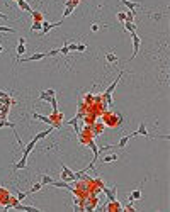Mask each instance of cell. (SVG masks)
Returning a JSON list of instances; mask_svg holds the SVG:
<instances>
[{
	"label": "cell",
	"mask_w": 170,
	"mask_h": 212,
	"mask_svg": "<svg viewBox=\"0 0 170 212\" xmlns=\"http://www.w3.org/2000/svg\"><path fill=\"white\" fill-rule=\"evenodd\" d=\"M61 178H63V182H73V180H77V178H78V175H77V173H73V171L70 170V168H68V166H65V165H63V166H61Z\"/></svg>",
	"instance_id": "1"
},
{
	"label": "cell",
	"mask_w": 170,
	"mask_h": 212,
	"mask_svg": "<svg viewBox=\"0 0 170 212\" xmlns=\"http://www.w3.org/2000/svg\"><path fill=\"white\" fill-rule=\"evenodd\" d=\"M41 24H43V27H41L39 34H41V36H44V34H48V32H49V31H51L53 27H58V26H61V24H63V19H61L60 22H54V24H49V22H46V21H43Z\"/></svg>",
	"instance_id": "2"
},
{
	"label": "cell",
	"mask_w": 170,
	"mask_h": 212,
	"mask_svg": "<svg viewBox=\"0 0 170 212\" xmlns=\"http://www.w3.org/2000/svg\"><path fill=\"white\" fill-rule=\"evenodd\" d=\"M131 39H133V55H131V60L138 55V51H140V46H141V39H140V36L136 34V32H131Z\"/></svg>",
	"instance_id": "3"
},
{
	"label": "cell",
	"mask_w": 170,
	"mask_h": 212,
	"mask_svg": "<svg viewBox=\"0 0 170 212\" xmlns=\"http://www.w3.org/2000/svg\"><path fill=\"white\" fill-rule=\"evenodd\" d=\"M43 58H46V53H34V55L27 56V58H22L19 60V63H27V61H39Z\"/></svg>",
	"instance_id": "4"
},
{
	"label": "cell",
	"mask_w": 170,
	"mask_h": 212,
	"mask_svg": "<svg viewBox=\"0 0 170 212\" xmlns=\"http://www.w3.org/2000/svg\"><path fill=\"white\" fill-rule=\"evenodd\" d=\"M101 188H102V190H104V193L107 195V198H109V200H111V202H116V192H117V185H114L112 188H106V187L102 185Z\"/></svg>",
	"instance_id": "5"
},
{
	"label": "cell",
	"mask_w": 170,
	"mask_h": 212,
	"mask_svg": "<svg viewBox=\"0 0 170 212\" xmlns=\"http://www.w3.org/2000/svg\"><path fill=\"white\" fill-rule=\"evenodd\" d=\"M122 73H124V71H119V73H117V78H116L114 82H112V83H111V85L107 87V88H106V92H104V95H111V93L114 92V88L117 87V83H119V80H121Z\"/></svg>",
	"instance_id": "6"
},
{
	"label": "cell",
	"mask_w": 170,
	"mask_h": 212,
	"mask_svg": "<svg viewBox=\"0 0 170 212\" xmlns=\"http://www.w3.org/2000/svg\"><path fill=\"white\" fill-rule=\"evenodd\" d=\"M131 136L135 137V136H145V137H148V131H146V126H145V122L140 124V127H138V131H135V132H131Z\"/></svg>",
	"instance_id": "7"
},
{
	"label": "cell",
	"mask_w": 170,
	"mask_h": 212,
	"mask_svg": "<svg viewBox=\"0 0 170 212\" xmlns=\"http://www.w3.org/2000/svg\"><path fill=\"white\" fill-rule=\"evenodd\" d=\"M14 209H19V211H27V212H39V209H36L33 205H22V204H17L14 205Z\"/></svg>",
	"instance_id": "8"
},
{
	"label": "cell",
	"mask_w": 170,
	"mask_h": 212,
	"mask_svg": "<svg viewBox=\"0 0 170 212\" xmlns=\"http://www.w3.org/2000/svg\"><path fill=\"white\" fill-rule=\"evenodd\" d=\"M53 131H54V127H53V126H49L46 131H41L39 134H36V136H34V139H36V141H39V139H43V137H46L48 134H51Z\"/></svg>",
	"instance_id": "9"
},
{
	"label": "cell",
	"mask_w": 170,
	"mask_h": 212,
	"mask_svg": "<svg viewBox=\"0 0 170 212\" xmlns=\"http://www.w3.org/2000/svg\"><path fill=\"white\" fill-rule=\"evenodd\" d=\"M121 4H122V5H126V7L131 10V12H135V9L140 5L138 2H131V0H121Z\"/></svg>",
	"instance_id": "10"
},
{
	"label": "cell",
	"mask_w": 170,
	"mask_h": 212,
	"mask_svg": "<svg viewBox=\"0 0 170 212\" xmlns=\"http://www.w3.org/2000/svg\"><path fill=\"white\" fill-rule=\"evenodd\" d=\"M117 153H111V155H106V156L102 158V163H112V161H116L117 160Z\"/></svg>",
	"instance_id": "11"
},
{
	"label": "cell",
	"mask_w": 170,
	"mask_h": 212,
	"mask_svg": "<svg viewBox=\"0 0 170 212\" xmlns=\"http://www.w3.org/2000/svg\"><path fill=\"white\" fill-rule=\"evenodd\" d=\"M26 163H27V156H24V155H22V158H20L17 163H15V166H14V168H15V170H22V168H26Z\"/></svg>",
	"instance_id": "12"
},
{
	"label": "cell",
	"mask_w": 170,
	"mask_h": 212,
	"mask_svg": "<svg viewBox=\"0 0 170 212\" xmlns=\"http://www.w3.org/2000/svg\"><path fill=\"white\" fill-rule=\"evenodd\" d=\"M33 117H34V119H38V121H43V122H46V124H49V126H51V117L41 116V114H38V112H34Z\"/></svg>",
	"instance_id": "13"
},
{
	"label": "cell",
	"mask_w": 170,
	"mask_h": 212,
	"mask_svg": "<svg viewBox=\"0 0 170 212\" xmlns=\"http://www.w3.org/2000/svg\"><path fill=\"white\" fill-rule=\"evenodd\" d=\"M128 198H129V202H133V200H140V198H141V190H133L128 195Z\"/></svg>",
	"instance_id": "14"
},
{
	"label": "cell",
	"mask_w": 170,
	"mask_h": 212,
	"mask_svg": "<svg viewBox=\"0 0 170 212\" xmlns=\"http://www.w3.org/2000/svg\"><path fill=\"white\" fill-rule=\"evenodd\" d=\"M131 137H133L131 134H128V136H122L121 139H119V143L116 144V146H117V148H126V144H128V141L131 139Z\"/></svg>",
	"instance_id": "15"
},
{
	"label": "cell",
	"mask_w": 170,
	"mask_h": 212,
	"mask_svg": "<svg viewBox=\"0 0 170 212\" xmlns=\"http://www.w3.org/2000/svg\"><path fill=\"white\" fill-rule=\"evenodd\" d=\"M17 5H19L22 10H26V12H33V9H31V5L27 4L26 0H17Z\"/></svg>",
	"instance_id": "16"
},
{
	"label": "cell",
	"mask_w": 170,
	"mask_h": 212,
	"mask_svg": "<svg viewBox=\"0 0 170 212\" xmlns=\"http://www.w3.org/2000/svg\"><path fill=\"white\" fill-rule=\"evenodd\" d=\"M36 143H38V141H36V139L33 137V141H31V143H29V144L26 146V148H24V156H29V153L33 151V148L36 146Z\"/></svg>",
	"instance_id": "17"
},
{
	"label": "cell",
	"mask_w": 170,
	"mask_h": 212,
	"mask_svg": "<svg viewBox=\"0 0 170 212\" xmlns=\"http://www.w3.org/2000/svg\"><path fill=\"white\" fill-rule=\"evenodd\" d=\"M124 27H126L128 32H136V24H135V22L126 21V22H124Z\"/></svg>",
	"instance_id": "18"
},
{
	"label": "cell",
	"mask_w": 170,
	"mask_h": 212,
	"mask_svg": "<svg viewBox=\"0 0 170 212\" xmlns=\"http://www.w3.org/2000/svg\"><path fill=\"white\" fill-rule=\"evenodd\" d=\"M31 14H33V17H34V21H36V22H43V21H44V19H43V14L38 12V10H33Z\"/></svg>",
	"instance_id": "19"
},
{
	"label": "cell",
	"mask_w": 170,
	"mask_h": 212,
	"mask_svg": "<svg viewBox=\"0 0 170 212\" xmlns=\"http://www.w3.org/2000/svg\"><path fill=\"white\" fill-rule=\"evenodd\" d=\"M49 98H51V95H48V92L44 90V92H41V95L38 100H41V102H49Z\"/></svg>",
	"instance_id": "20"
},
{
	"label": "cell",
	"mask_w": 170,
	"mask_h": 212,
	"mask_svg": "<svg viewBox=\"0 0 170 212\" xmlns=\"http://www.w3.org/2000/svg\"><path fill=\"white\" fill-rule=\"evenodd\" d=\"M24 53H26V44H22V42H19V44H17V56H22L24 55Z\"/></svg>",
	"instance_id": "21"
},
{
	"label": "cell",
	"mask_w": 170,
	"mask_h": 212,
	"mask_svg": "<svg viewBox=\"0 0 170 212\" xmlns=\"http://www.w3.org/2000/svg\"><path fill=\"white\" fill-rule=\"evenodd\" d=\"M106 60H107V63H116L117 61V56H116L114 53H107V55H106Z\"/></svg>",
	"instance_id": "22"
},
{
	"label": "cell",
	"mask_w": 170,
	"mask_h": 212,
	"mask_svg": "<svg viewBox=\"0 0 170 212\" xmlns=\"http://www.w3.org/2000/svg\"><path fill=\"white\" fill-rule=\"evenodd\" d=\"M51 182H53V178L49 177V175H43V177H41V183L43 185H51Z\"/></svg>",
	"instance_id": "23"
},
{
	"label": "cell",
	"mask_w": 170,
	"mask_h": 212,
	"mask_svg": "<svg viewBox=\"0 0 170 212\" xmlns=\"http://www.w3.org/2000/svg\"><path fill=\"white\" fill-rule=\"evenodd\" d=\"M43 188V183H36L34 187H31V190L27 192V193H36V192H39Z\"/></svg>",
	"instance_id": "24"
},
{
	"label": "cell",
	"mask_w": 170,
	"mask_h": 212,
	"mask_svg": "<svg viewBox=\"0 0 170 212\" xmlns=\"http://www.w3.org/2000/svg\"><path fill=\"white\" fill-rule=\"evenodd\" d=\"M41 27H43V24H41V22H36V21H34V22H33V26H31V31H33V32H34V31H41Z\"/></svg>",
	"instance_id": "25"
},
{
	"label": "cell",
	"mask_w": 170,
	"mask_h": 212,
	"mask_svg": "<svg viewBox=\"0 0 170 212\" xmlns=\"http://www.w3.org/2000/svg\"><path fill=\"white\" fill-rule=\"evenodd\" d=\"M73 10H75L73 7H65V12H63V19H67L68 15H70L72 12H73Z\"/></svg>",
	"instance_id": "26"
},
{
	"label": "cell",
	"mask_w": 170,
	"mask_h": 212,
	"mask_svg": "<svg viewBox=\"0 0 170 212\" xmlns=\"http://www.w3.org/2000/svg\"><path fill=\"white\" fill-rule=\"evenodd\" d=\"M0 32H15V29L7 27V26H0Z\"/></svg>",
	"instance_id": "27"
},
{
	"label": "cell",
	"mask_w": 170,
	"mask_h": 212,
	"mask_svg": "<svg viewBox=\"0 0 170 212\" xmlns=\"http://www.w3.org/2000/svg\"><path fill=\"white\" fill-rule=\"evenodd\" d=\"M117 21H121V22L126 21V12H117Z\"/></svg>",
	"instance_id": "28"
},
{
	"label": "cell",
	"mask_w": 170,
	"mask_h": 212,
	"mask_svg": "<svg viewBox=\"0 0 170 212\" xmlns=\"http://www.w3.org/2000/svg\"><path fill=\"white\" fill-rule=\"evenodd\" d=\"M56 55H60V49H51L46 53V56H56Z\"/></svg>",
	"instance_id": "29"
},
{
	"label": "cell",
	"mask_w": 170,
	"mask_h": 212,
	"mask_svg": "<svg viewBox=\"0 0 170 212\" xmlns=\"http://www.w3.org/2000/svg\"><path fill=\"white\" fill-rule=\"evenodd\" d=\"M78 117H80V116H75L73 119H70V121H68V124H70V126H77V122H78Z\"/></svg>",
	"instance_id": "30"
},
{
	"label": "cell",
	"mask_w": 170,
	"mask_h": 212,
	"mask_svg": "<svg viewBox=\"0 0 170 212\" xmlns=\"http://www.w3.org/2000/svg\"><path fill=\"white\" fill-rule=\"evenodd\" d=\"M68 53H70V49H68V46L65 44V46L60 49V55H68Z\"/></svg>",
	"instance_id": "31"
},
{
	"label": "cell",
	"mask_w": 170,
	"mask_h": 212,
	"mask_svg": "<svg viewBox=\"0 0 170 212\" xmlns=\"http://www.w3.org/2000/svg\"><path fill=\"white\" fill-rule=\"evenodd\" d=\"M26 195H27V192H17V198H19V200H24Z\"/></svg>",
	"instance_id": "32"
},
{
	"label": "cell",
	"mask_w": 170,
	"mask_h": 212,
	"mask_svg": "<svg viewBox=\"0 0 170 212\" xmlns=\"http://www.w3.org/2000/svg\"><path fill=\"white\" fill-rule=\"evenodd\" d=\"M85 49H87V46H85V44H77V51H80V53H83Z\"/></svg>",
	"instance_id": "33"
},
{
	"label": "cell",
	"mask_w": 170,
	"mask_h": 212,
	"mask_svg": "<svg viewBox=\"0 0 170 212\" xmlns=\"http://www.w3.org/2000/svg\"><path fill=\"white\" fill-rule=\"evenodd\" d=\"M70 51H77V42H72V44H67Z\"/></svg>",
	"instance_id": "34"
},
{
	"label": "cell",
	"mask_w": 170,
	"mask_h": 212,
	"mask_svg": "<svg viewBox=\"0 0 170 212\" xmlns=\"http://www.w3.org/2000/svg\"><path fill=\"white\" fill-rule=\"evenodd\" d=\"M90 29H92V32H97V31L101 29V26H99V24H95V22H94V24H92V27H90Z\"/></svg>",
	"instance_id": "35"
},
{
	"label": "cell",
	"mask_w": 170,
	"mask_h": 212,
	"mask_svg": "<svg viewBox=\"0 0 170 212\" xmlns=\"http://www.w3.org/2000/svg\"><path fill=\"white\" fill-rule=\"evenodd\" d=\"M46 92H48V95H51V97H53V95H56V92H54L53 88H48Z\"/></svg>",
	"instance_id": "36"
},
{
	"label": "cell",
	"mask_w": 170,
	"mask_h": 212,
	"mask_svg": "<svg viewBox=\"0 0 170 212\" xmlns=\"http://www.w3.org/2000/svg\"><path fill=\"white\" fill-rule=\"evenodd\" d=\"M126 209H128V211H131V212H135V207H133L131 204H128V205H126Z\"/></svg>",
	"instance_id": "37"
},
{
	"label": "cell",
	"mask_w": 170,
	"mask_h": 212,
	"mask_svg": "<svg viewBox=\"0 0 170 212\" xmlns=\"http://www.w3.org/2000/svg\"><path fill=\"white\" fill-rule=\"evenodd\" d=\"M5 97H9V93H7V92H0V98H5Z\"/></svg>",
	"instance_id": "38"
},
{
	"label": "cell",
	"mask_w": 170,
	"mask_h": 212,
	"mask_svg": "<svg viewBox=\"0 0 170 212\" xmlns=\"http://www.w3.org/2000/svg\"><path fill=\"white\" fill-rule=\"evenodd\" d=\"M0 19H9V17H7L5 14H2V12H0Z\"/></svg>",
	"instance_id": "39"
},
{
	"label": "cell",
	"mask_w": 170,
	"mask_h": 212,
	"mask_svg": "<svg viewBox=\"0 0 170 212\" xmlns=\"http://www.w3.org/2000/svg\"><path fill=\"white\" fill-rule=\"evenodd\" d=\"M2 51H4V48H2V46H0V53H2Z\"/></svg>",
	"instance_id": "40"
}]
</instances>
